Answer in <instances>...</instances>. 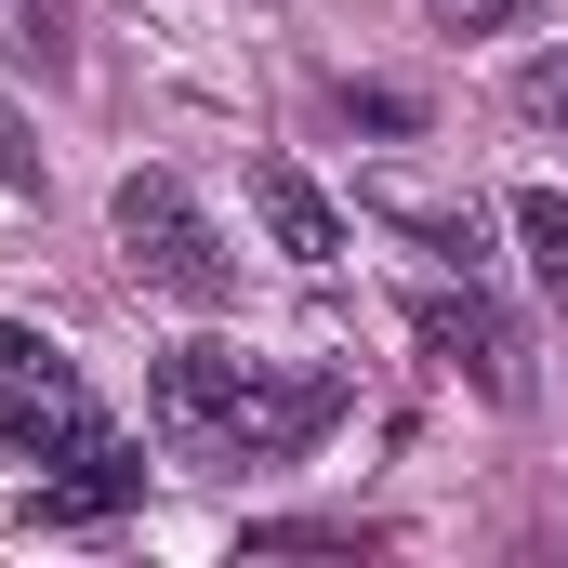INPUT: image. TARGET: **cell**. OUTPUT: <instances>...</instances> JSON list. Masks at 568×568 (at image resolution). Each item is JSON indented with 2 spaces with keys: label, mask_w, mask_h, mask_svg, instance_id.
Wrapping results in <instances>:
<instances>
[{
  "label": "cell",
  "mask_w": 568,
  "mask_h": 568,
  "mask_svg": "<svg viewBox=\"0 0 568 568\" xmlns=\"http://www.w3.org/2000/svg\"><path fill=\"white\" fill-rule=\"evenodd\" d=\"M252 212H265V239H278L304 278H331V265H344V239H357V225H344V199H331L304 159H252Z\"/></svg>",
  "instance_id": "cell-5"
},
{
  "label": "cell",
  "mask_w": 568,
  "mask_h": 568,
  "mask_svg": "<svg viewBox=\"0 0 568 568\" xmlns=\"http://www.w3.org/2000/svg\"><path fill=\"white\" fill-rule=\"evenodd\" d=\"M344 120H371V133H424V106L384 93V80H344Z\"/></svg>",
  "instance_id": "cell-12"
},
{
  "label": "cell",
  "mask_w": 568,
  "mask_h": 568,
  "mask_svg": "<svg viewBox=\"0 0 568 568\" xmlns=\"http://www.w3.org/2000/svg\"><path fill=\"white\" fill-rule=\"evenodd\" d=\"M0 67H40V80H67V67H80V40H67V0H0Z\"/></svg>",
  "instance_id": "cell-7"
},
{
  "label": "cell",
  "mask_w": 568,
  "mask_h": 568,
  "mask_svg": "<svg viewBox=\"0 0 568 568\" xmlns=\"http://www.w3.org/2000/svg\"><path fill=\"white\" fill-rule=\"evenodd\" d=\"M120 503H145V449L133 436H106V449H80L67 476H40L27 529H93V516H120Z\"/></svg>",
  "instance_id": "cell-6"
},
{
  "label": "cell",
  "mask_w": 568,
  "mask_h": 568,
  "mask_svg": "<svg viewBox=\"0 0 568 568\" xmlns=\"http://www.w3.org/2000/svg\"><path fill=\"white\" fill-rule=\"evenodd\" d=\"M516 120L568 133V53H529V67H516Z\"/></svg>",
  "instance_id": "cell-11"
},
{
  "label": "cell",
  "mask_w": 568,
  "mask_h": 568,
  "mask_svg": "<svg viewBox=\"0 0 568 568\" xmlns=\"http://www.w3.org/2000/svg\"><path fill=\"white\" fill-rule=\"evenodd\" d=\"M344 397L357 384L331 357H304V371H265L239 344L145 357V424H159V449H185V463H304L317 436L344 424Z\"/></svg>",
  "instance_id": "cell-1"
},
{
  "label": "cell",
  "mask_w": 568,
  "mask_h": 568,
  "mask_svg": "<svg viewBox=\"0 0 568 568\" xmlns=\"http://www.w3.org/2000/svg\"><path fill=\"white\" fill-rule=\"evenodd\" d=\"M397 225H410V239H424L436 265H463V278H476V265H489V225H476V212H397Z\"/></svg>",
  "instance_id": "cell-10"
},
{
  "label": "cell",
  "mask_w": 568,
  "mask_h": 568,
  "mask_svg": "<svg viewBox=\"0 0 568 568\" xmlns=\"http://www.w3.org/2000/svg\"><path fill=\"white\" fill-rule=\"evenodd\" d=\"M239 556H384V529H357V516H265V529H239Z\"/></svg>",
  "instance_id": "cell-8"
},
{
  "label": "cell",
  "mask_w": 568,
  "mask_h": 568,
  "mask_svg": "<svg viewBox=\"0 0 568 568\" xmlns=\"http://www.w3.org/2000/svg\"><path fill=\"white\" fill-rule=\"evenodd\" d=\"M106 410L80 397V371H67V344H40L27 317H0V449L13 463H80V449H106Z\"/></svg>",
  "instance_id": "cell-3"
},
{
  "label": "cell",
  "mask_w": 568,
  "mask_h": 568,
  "mask_svg": "<svg viewBox=\"0 0 568 568\" xmlns=\"http://www.w3.org/2000/svg\"><path fill=\"white\" fill-rule=\"evenodd\" d=\"M516 239H529V265L568 291V199H556V185H529V199H516Z\"/></svg>",
  "instance_id": "cell-9"
},
{
  "label": "cell",
  "mask_w": 568,
  "mask_h": 568,
  "mask_svg": "<svg viewBox=\"0 0 568 568\" xmlns=\"http://www.w3.org/2000/svg\"><path fill=\"white\" fill-rule=\"evenodd\" d=\"M0 185H13V199L40 185V159H27V133H13V120H0Z\"/></svg>",
  "instance_id": "cell-14"
},
{
  "label": "cell",
  "mask_w": 568,
  "mask_h": 568,
  "mask_svg": "<svg viewBox=\"0 0 568 568\" xmlns=\"http://www.w3.org/2000/svg\"><path fill=\"white\" fill-rule=\"evenodd\" d=\"M436 13H449V27H516L529 0H436Z\"/></svg>",
  "instance_id": "cell-13"
},
{
  "label": "cell",
  "mask_w": 568,
  "mask_h": 568,
  "mask_svg": "<svg viewBox=\"0 0 568 568\" xmlns=\"http://www.w3.org/2000/svg\"><path fill=\"white\" fill-rule=\"evenodd\" d=\"M410 331H424V344L476 384V397H489V410H516V397H529V344H516V317H503L476 278H463V291H424V304H410Z\"/></svg>",
  "instance_id": "cell-4"
},
{
  "label": "cell",
  "mask_w": 568,
  "mask_h": 568,
  "mask_svg": "<svg viewBox=\"0 0 568 568\" xmlns=\"http://www.w3.org/2000/svg\"><path fill=\"white\" fill-rule=\"evenodd\" d=\"M106 225H120V265L145 291H172V304H239V252L212 239V212L185 199V172H120V199H106Z\"/></svg>",
  "instance_id": "cell-2"
}]
</instances>
